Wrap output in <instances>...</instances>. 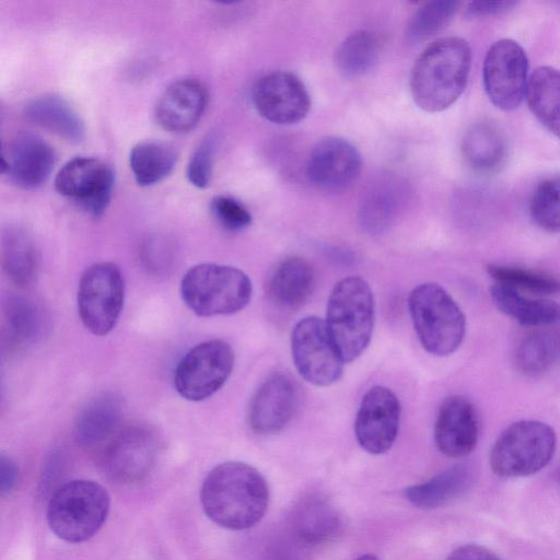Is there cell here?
<instances>
[{
  "mask_svg": "<svg viewBox=\"0 0 560 560\" xmlns=\"http://www.w3.org/2000/svg\"><path fill=\"white\" fill-rule=\"evenodd\" d=\"M556 443V433L547 423L516 421L495 440L490 451V467L497 476L505 478L533 475L550 462Z\"/></svg>",
  "mask_w": 560,
  "mask_h": 560,
  "instance_id": "52a82bcc",
  "label": "cell"
},
{
  "mask_svg": "<svg viewBox=\"0 0 560 560\" xmlns=\"http://www.w3.org/2000/svg\"><path fill=\"white\" fill-rule=\"evenodd\" d=\"M234 366V351L224 340L211 339L189 349L174 371L177 393L190 401L215 394L228 381Z\"/></svg>",
  "mask_w": 560,
  "mask_h": 560,
  "instance_id": "9c48e42d",
  "label": "cell"
},
{
  "mask_svg": "<svg viewBox=\"0 0 560 560\" xmlns=\"http://www.w3.org/2000/svg\"><path fill=\"white\" fill-rule=\"evenodd\" d=\"M490 296L499 311L523 326L547 327L560 322V304L548 299H532L510 287L494 283Z\"/></svg>",
  "mask_w": 560,
  "mask_h": 560,
  "instance_id": "d4e9b609",
  "label": "cell"
},
{
  "mask_svg": "<svg viewBox=\"0 0 560 560\" xmlns=\"http://www.w3.org/2000/svg\"><path fill=\"white\" fill-rule=\"evenodd\" d=\"M208 91L196 79H182L168 85L155 107L156 122L170 132H187L202 117Z\"/></svg>",
  "mask_w": 560,
  "mask_h": 560,
  "instance_id": "ffe728a7",
  "label": "cell"
},
{
  "mask_svg": "<svg viewBox=\"0 0 560 560\" xmlns=\"http://www.w3.org/2000/svg\"><path fill=\"white\" fill-rule=\"evenodd\" d=\"M400 422V402L385 386L370 388L360 402L354 434L359 445L370 454L387 452L396 441Z\"/></svg>",
  "mask_w": 560,
  "mask_h": 560,
  "instance_id": "9a60e30c",
  "label": "cell"
},
{
  "mask_svg": "<svg viewBox=\"0 0 560 560\" xmlns=\"http://www.w3.org/2000/svg\"><path fill=\"white\" fill-rule=\"evenodd\" d=\"M113 168L96 158L79 156L68 161L55 177V188L92 217L107 209L114 189Z\"/></svg>",
  "mask_w": 560,
  "mask_h": 560,
  "instance_id": "7c38bea8",
  "label": "cell"
},
{
  "mask_svg": "<svg viewBox=\"0 0 560 560\" xmlns=\"http://www.w3.org/2000/svg\"><path fill=\"white\" fill-rule=\"evenodd\" d=\"M55 164L52 147L40 136L20 132L2 150L1 173L22 189H35L49 177Z\"/></svg>",
  "mask_w": 560,
  "mask_h": 560,
  "instance_id": "ac0fdd59",
  "label": "cell"
},
{
  "mask_svg": "<svg viewBox=\"0 0 560 560\" xmlns=\"http://www.w3.org/2000/svg\"><path fill=\"white\" fill-rule=\"evenodd\" d=\"M355 560H380V559L374 555L366 553V555H363V556L357 558Z\"/></svg>",
  "mask_w": 560,
  "mask_h": 560,
  "instance_id": "7bdbcfd3",
  "label": "cell"
},
{
  "mask_svg": "<svg viewBox=\"0 0 560 560\" xmlns=\"http://www.w3.org/2000/svg\"><path fill=\"white\" fill-rule=\"evenodd\" d=\"M558 476H559V481H560V469H559Z\"/></svg>",
  "mask_w": 560,
  "mask_h": 560,
  "instance_id": "ee69618b",
  "label": "cell"
},
{
  "mask_svg": "<svg viewBox=\"0 0 560 560\" xmlns=\"http://www.w3.org/2000/svg\"><path fill=\"white\" fill-rule=\"evenodd\" d=\"M125 280L119 267L109 261L91 265L82 273L77 305L84 327L106 336L116 326L124 307Z\"/></svg>",
  "mask_w": 560,
  "mask_h": 560,
  "instance_id": "ba28073f",
  "label": "cell"
},
{
  "mask_svg": "<svg viewBox=\"0 0 560 560\" xmlns=\"http://www.w3.org/2000/svg\"><path fill=\"white\" fill-rule=\"evenodd\" d=\"M124 413L121 397L106 392L92 398L79 412L74 422V436L85 446L106 440L119 424Z\"/></svg>",
  "mask_w": 560,
  "mask_h": 560,
  "instance_id": "cb8c5ba5",
  "label": "cell"
},
{
  "mask_svg": "<svg viewBox=\"0 0 560 560\" xmlns=\"http://www.w3.org/2000/svg\"><path fill=\"white\" fill-rule=\"evenodd\" d=\"M381 43L369 31H358L343 39L336 51V65L347 77H359L369 72L378 60Z\"/></svg>",
  "mask_w": 560,
  "mask_h": 560,
  "instance_id": "d6a6232c",
  "label": "cell"
},
{
  "mask_svg": "<svg viewBox=\"0 0 560 560\" xmlns=\"http://www.w3.org/2000/svg\"><path fill=\"white\" fill-rule=\"evenodd\" d=\"M516 5L515 1L497 0V1H472L466 8L468 18H481L497 15L511 10Z\"/></svg>",
  "mask_w": 560,
  "mask_h": 560,
  "instance_id": "ab89813d",
  "label": "cell"
},
{
  "mask_svg": "<svg viewBox=\"0 0 560 560\" xmlns=\"http://www.w3.org/2000/svg\"><path fill=\"white\" fill-rule=\"evenodd\" d=\"M408 308L427 352L446 357L459 348L466 331L465 316L444 288L434 282L417 285L409 294Z\"/></svg>",
  "mask_w": 560,
  "mask_h": 560,
  "instance_id": "5b68a950",
  "label": "cell"
},
{
  "mask_svg": "<svg viewBox=\"0 0 560 560\" xmlns=\"http://www.w3.org/2000/svg\"><path fill=\"white\" fill-rule=\"evenodd\" d=\"M488 273L495 281L517 291L536 295H549L560 292V281L541 271L515 266L489 265Z\"/></svg>",
  "mask_w": 560,
  "mask_h": 560,
  "instance_id": "e575fe53",
  "label": "cell"
},
{
  "mask_svg": "<svg viewBox=\"0 0 560 560\" xmlns=\"http://www.w3.org/2000/svg\"><path fill=\"white\" fill-rule=\"evenodd\" d=\"M446 560H500L486 547L467 544L453 550Z\"/></svg>",
  "mask_w": 560,
  "mask_h": 560,
  "instance_id": "60d3db41",
  "label": "cell"
},
{
  "mask_svg": "<svg viewBox=\"0 0 560 560\" xmlns=\"http://www.w3.org/2000/svg\"><path fill=\"white\" fill-rule=\"evenodd\" d=\"M534 222L549 232H560V175L548 177L534 189L529 200Z\"/></svg>",
  "mask_w": 560,
  "mask_h": 560,
  "instance_id": "8d00e7d4",
  "label": "cell"
},
{
  "mask_svg": "<svg viewBox=\"0 0 560 560\" xmlns=\"http://www.w3.org/2000/svg\"><path fill=\"white\" fill-rule=\"evenodd\" d=\"M374 318V296L363 278L347 277L335 284L325 323L345 362L355 360L369 346Z\"/></svg>",
  "mask_w": 560,
  "mask_h": 560,
  "instance_id": "3957f363",
  "label": "cell"
},
{
  "mask_svg": "<svg viewBox=\"0 0 560 560\" xmlns=\"http://www.w3.org/2000/svg\"><path fill=\"white\" fill-rule=\"evenodd\" d=\"M210 210L218 223L232 232L242 231L252 223V214L247 208L231 196H214L210 201Z\"/></svg>",
  "mask_w": 560,
  "mask_h": 560,
  "instance_id": "74e56055",
  "label": "cell"
},
{
  "mask_svg": "<svg viewBox=\"0 0 560 560\" xmlns=\"http://www.w3.org/2000/svg\"><path fill=\"white\" fill-rule=\"evenodd\" d=\"M109 495L97 482L75 479L52 493L46 512L51 532L68 542H82L103 526L109 512Z\"/></svg>",
  "mask_w": 560,
  "mask_h": 560,
  "instance_id": "8992f818",
  "label": "cell"
},
{
  "mask_svg": "<svg viewBox=\"0 0 560 560\" xmlns=\"http://www.w3.org/2000/svg\"><path fill=\"white\" fill-rule=\"evenodd\" d=\"M4 315L11 334L20 341H35L45 329L43 310L28 298L10 295L4 302Z\"/></svg>",
  "mask_w": 560,
  "mask_h": 560,
  "instance_id": "836d02e7",
  "label": "cell"
},
{
  "mask_svg": "<svg viewBox=\"0 0 560 560\" xmlns=\"http://www.w3.org/2000/svg\"><path fill=\"white\" fill-rule=\"evenodd\" d=\"M472 470L464 464L454 465L429 480L405 489L406 500L419 509L442 506L465 493L472 483Z\"/></svg>",
  "mask_w": 560,
  "mask_h": 560,
  "instance_id": "484cf974",
  "label": "cell"
},
{
  "mask_svg": "<svg viewBox=\"0 0 560 560\" xmlns=\"http://www.w3.org/2000/svg\"><path fill=\"white\" fill-rule=\"evenodd\" d=\"M479 439V421L472 402L462 396L446 397L439 407L434 423V442L447 457L470 454Z\"/></svg>",
  "mask_w": 560,
  "mask_h": 560,
  "instance_id": "d6986e66",
  "label": "cell"
},
{
  "mask_svg": "<svg viewBox=\"0 0 560 560\" xmlns=\"http://www.w3.org/2000/svg\"><path fill=\"white\" fill-rule=\"evenodd\" d=\"M560 360V330L537 328L522 338L514 352L516 369L528 376L549 371Z\"/></svg>",
  "mask_w": 560,
  "mask_h": 560,
  "instance_id": "4dcf8cb0",
  "label": "cell"
},
{
  "mask_svg": "<svg viewBox=\"0 0 560 560\" xmlns=\"http://www.w3.org/2000/svg\"><path fill=\"white\" fill-rule=\"evenodd\" d=\"M471 66L469 44L455 36L442 37L415 61L409 86L416 105L428 113L452 106L464 92Z\"/></svg>",
  "mask_w": 560,
  "mask_h": 560,
  "instance_id": "7a4b0ae2",
  "label": "cell"
},
{
  "mask_svg": "<svg viewBox=\"0 0 560 560\" xmlns=\"http://www.w3.org/2000/svg\"><path fill=\"white\" fill-rule=\"evenodd\" d=\"M291 352L300 375L315 386L338 382L343 372L342 359L325 320L308 316L295 324L291 334Z\"/></svg>",
  "mask_w": 560,
  "mask_h": 560,
  "instance_id": "30bf717a",
  "label": "cell"
},
{
  "mask_svg": "<svg viewBox=\"0 0 560 560\" xmlns=\"http://www.w3.org/2000/svg\"><path fill=\"white\" fill-rule=\"evenodd\" d=\"M298 408L294 380L283 372L270 374L254 393L247 412L248 425L258 435L281 432Z\"/></svg>",
  "mask_w": 560,
  "mask_h": 560,
  "instance_id": "e0dca14e",
  "label": "cell"
},
{
  "mask_svg": "<svg viewBox=\"0 0 560 560\" xmlns=\"http://www.w3.org/2000/svg\"><path fill=\"white\" fill-rule=\"evenodd\" d=\"M252 294L248 276L226 265H196L187 270L180 282L184 303L200 317L237 313L249 303Z\"/></svg>",
  "mask_w": 560,
  "mask_h": 560,
  "instance_id": "277c9868",
  "label": "cell"
},
{
  "mask_svg": "<svg viewBox=\"0 0 560 560\" xmlns=\"http://www.w3.org/2000/svg\"><path fill=\"white\" fill-rule=\"evenodd\" d=\"M525 97L535 117L560 138V70L536 68L529 75Z\"/></svg>",
  "mask_w": 560,
  "mask_h": 560,
  "instance_id": "4316f807",
  "label": "cell"
},
{
  "mask_svg": "<svg viewBox=\"0 0 560 560\" xmlns=\"http://www.w3.org/2000/svg\"><path fill=\"white\" fill-rule=\"evenodd\" d=\"M462 151L472 168L491 173L503 165L508 145L503 133L494 125L477 122L465 132Z\"/></svg>",
  "mask_w": 560,
  "mask_h": 560,
  "instance_id": "83f0119b",
  "label": "cell"
},
{
  "mask_svg": "<svg viewBox=\"0 0 560 560\" xmlns=\"http://www.w3.org/2000/svg\"><path fill=\"white\" fill-rule=\"evenodd\" d=\"M459 4L453 0H436L422 4L407 25V39L418 43L440 32L452 21Z\"/></svg>",
  "mask_w": 560,
  "mask_h": 560,
  "instance_id": "d590c367",
  "label": "cell"
},
{
  "mask_svg": "<svg viewBox=\"0 0 560 560\" xmlns=\"http://www.w3.org/2000/svg\"><path fill=\"white\" fill-rule=\"evenodd\" d=\"M342 527L339 513L324 499L310 498L303 501L294 516V528L301 541L318 546L336 538Z\"/></svg>",
  "mask_w": 560,
  "mask_h": 560,
  "instance_id": "f546056e",
  "label": "cell"
},
{
  "mask_svg": "<svg viewBox=\"0 0 560 560\" xmlns=\"http://www.w3.org/2000/svg\"><path fill=\"white\" fill-rule=\"evenodd\" d=\"M256 112L277 125H293L303 120L311 108V97L304 83L289 71H273L259 78L252 89Z\"/></svg>",
  "mask_w": 560,
  "mask_h": 560,
  "instance_id": "5bb4252c",
  "label": "cell"
},
{
  "mask_svg": "<svg viewBox=\"0 0 560 560\" xmlns=\"http://www.w3.org/2000/svg\"><path fill=\"white\" fill-rule=\"evenodd\" d=\"M177 153L173 145L156 140L137 143L130 151L129 165L140 186L160 183L173 171Z\"/></svg>",
  "mask_w": 560,
  "mask_h": 560,
  "instance_id": "1f68e13d",
  "label": "cell"
},
{
  "mask_svg": "<svg viewBox=\"0 0 560 560\" xmlns=\"http://www.w3.org/2000/svg\"><path fill=\"white\" fill-rule=\"evenodd\" d=\"M316 283L312 264L302 257H288L276 265L266 281V294L277 306L298 310L311 298Z\"/></svg>",
  "mask_w": 560,
  "mask_h": 560,
  "instance_id": "44dd1931",
  "label": "cell"
},
{
  "mask_svg": "<svg viewBox=\"0 0 560 560\" xmlns=\"http://www.w3.org/2000/svg\"><path fill=\"white\" fill-rule=\"evenodd\" d=\"M18 468L12 459L1 455L0 457V489L1 493L9 492L16 485Z\"/></svg>",
  "mask_w": 560,
  "mask_h": 560,
  "instance_id": "b9f144b4",
  "label": "cell"
},
{
  "mask_svg": "<svg viewBox=\"0 0 560 560\" xmlns=\"http://www.w3.org/2000/svg\"><path fill=\"white\" fill-rule=\"evenodd\" d=\"M30 122L71 142H81L85 126L77 109L63 97L45 94L30 100L23 109Z\"/></svg>",
  "mask_w": 560,
  "mask_h": 560,
  "instance_id": "603a6c76",
  "label": "cell"
},
{
  "mask_svg": "<svg viewBox=\"0 0 560 560\" xmlns=\"http://www.w3.org/2000/svg\"><path fill=\"white\" fill-rule=\"evenodd\" d=\"M2 267L18 285L31 283L38 268V254L32 235L20 225L3 230L1 242Z\"/></svg>",
  "mask_w": 560,
  "mask_h": 560,
  "instance_id": "f1b7e54d",
  "label": "cell"
},
{
  "mask_svg": "<svg viewBox=\"0 0 560 560\" xmlns=\"http://www.w3.org/2000/svg\"><path fill=\"white\" fill-rule=\"evenodd\" d=\"M160 450V438L152 428L144 424L129 425L108 445L104 458L105 468L118 482L141 481L154 468Z\"/></svg>",
  "mask_w": 560,
  "mask_h": 560,
  "instance_id": "4fadbf2b",
  "label": "cell"
},
{
  "mask_svg": "<svg viewBox=\"0 0 560 560\" xmlns=\"http://www.w3.org/2000/svg\"><path fill=\"white\" fill-rule=\"evenodd\" d=\"M528 59L515 40L502 38L488 49L482 67L485 91L491 103L502 110L517 108L526 95Z\"/></svg>",
  "mask_w": 560,
  "mask_h": 560,
  "instance_id": "8fae6325",
  "label": "cell"
},
{
  "mask_svg": "<svg viewBox=\"0 0 560 560\" xmlns=\"http://www.w3.org/2000/svg\"><path fill=\"white\" fill-rule=\"evenodd\" d=\"M214 155V141L212 137L206 138L192 152L187 165V178L197 188L209 186L212 176Z\"/></svg>",
  "mask_w": 560,
  "mask_h": 560,
  "instance_id": "f35d334b",
  "label": "cell"
},
{
  "mask_svg": "<svg viewBox=\"0 0 560 560\" xmlns=\"http://www.w3.org/2000/svg\"><path fill=\"white\" fill-rule=\"evenodd\" d=\"M406 192L404 184L392 175L381 176L371 183L360 201L361 226L370 233L386 230L404 205Z\"/></svg>",
  "mask_w": 560,
  "mask_h": 560,
  "instance_id": "7402d4cb",
  "label": "cell"
},
{
  "mask_svg": "<svg viewBox=\"0 0 560 560\" xmlns=\"http://www.w3.org/2000/svg\"><path fill=\"white\" fill-rule=\"evenodd\" d=\"M361 168L362 159L358 149L339 137L319 140L306 162L308 180L326 192L348 189L358 179Z\"/></svg>",
  "mask_w": 560,
  "mask_h": 560,
  "instance_id": "2e32d148",
  "label": "cell"
},
{
  "mask_svg": "<svg viewBox=\"0 0 560 560\" xmlns=\"http://www.w3.org/2000/svg\"><path fill=\"white\" fill-rule=\"evenodd\" d=\"M200 501L217 525L242 530L255 526L265 515L269 488L255 467L230 460L209 471L201 486Z\"/></svg>",
  "mask_w": 560,
  "mask_h": 560,
  "instance_id": "6da1fadb",
  "label": "cell"
}]
</instances>
